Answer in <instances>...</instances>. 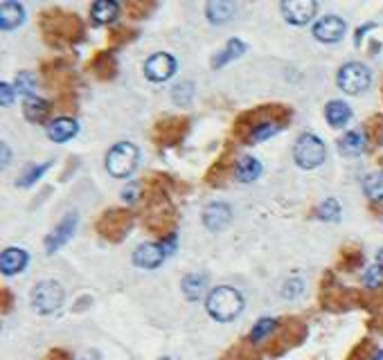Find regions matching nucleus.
<instances>
[{"label":"nucleus","mask_w":383,"mask_h":360,"mask_svg":"<svg viewBox=\"0 0 383 360\" xmlns=\"http://www.w3.org/2000/svg\"><path fill=\"white\" fill-rule=\"evenodd\" d=\"M325 117H327V122L334 126V129H341V126H345L350 122L352 111L345 102H330L325 108Z\"/></svg>","instance_id":"2eb2a0df"},{"label":"nucleus","mask_w":383,"mask_h":360,"mask_svg":"<svg viewBox=\"0 0 383 360\" xmlns=\"http://www.w3.org/2000/svg\"><path fill=\"white\" fill-rule=\"evenodd\" d=\"M381 279H383V273H381V268L379 266H372L368 273H366V286H370V288H377V286H381Z\"/></svg>","instance_id":"c85d7f7f"},{"label":"nucleus","mask_w":383,"mask_h":360,"mask_svg":"<svg viewBox=\"0 0 383 360\" xmlns=\"http://www.w3.org/2000/svg\"><path fill=\"white\" fill-rule=\"evenodd\" d=\"M370 70L363 66V63H345V66L339 70V77H336V81H339V88L343 90V93L348 95H359L363 93L368 86H370Z\"/></svg>","instance_id":"20e7f679"},{"label":"nucleus","mask_w":383,"mask_h":360,"mask_svg":"<svg viewBox=\"0 0 383 360\" xmlns=\"http://www.w3.org/2000/svg\"><path fill=\"white\" fill-rule=\"evenodd\" d=\"M244 52H246V45H244L241 41H237V39L228 41L225 50H223V52L219 54V57L212 61V66H214V68H221V66H225L228 61H232V59H237V57H241Z\"/></svg>","instance_id":"aec40b11"},{"label":"nucleus","mask_w":383,"mask_h":360,"mask_svg":"<svg viewBox=\"0 0 383 360\" xmlns=\"http://www.w3.org/2000/svg\"><path fill=\"white\" fill-rule=\"evenodd\" d=\"M117 9H120L117 3H111V0H97V3H93L90 12H93V21L97 25H106L117 16Z\"/></svg>","instance_id":"f3484780"},{"label":"nucleus","mask_w":383,"mask_h":360,"mask_svg":"<svg viewBox=\"0 0 383 360\" xmlns=\"http://www.w3.org/2000/svg\"><path fill=\"white\" fill-rule=\"evenodd\" d=\"M363 189L370 201H383V171H377V174H370L363 183Z\"/></svg>","instance_id":"5701e85b"},{"label":"nucleus","mask_w":383,"mask_h":360,"mask_svg":"<svg viewBox=\"0 0 383 360\" xmlns=\"http://www.w3.org/2000/svg\"><path fill=\"white\" fill-rule=\"evenodd\" d=\"M345 30L348 25L341 16H325L314 25V36L323 43H339L345 36Z\"/></svg>","instance_id":"6e6552de"},{"label":"nucleus","mask_w":383,"mask_h":360,"mask_svg":"<svg viewBox=\"0 0 383 360\" xmlns=\"http://www.w3.org/2000/svg\"><path fill=\"white\" fill-rule=\"evenodd\" d=\"M232 3H207V18L210 23H225L232 16Z\"/></svg>","instance_id":"4be33fe9"},{"label":"nucleus","mask_w":383,"mask_h":360,"mask_svg":"<svg viewBox=\"0 0 383 360\" xmlns=\"http://www.w3.org/2000/svg\"><path fill=\"white\" fill-rule=\"evenodd\" d=\"M305 291V286H303V282H300V279H291V282H287L284 284V297H298L300 293Z\"/></svg>","instance_id":"c756f323"},{"label":"nucleus","mask_w":383,"mask_h":360,"mask_svg":"<svg viewBox=\"0 0 383 360\" xmlns=\"http://www.w3.org/2000/svg\"><path fill=\"white\" fill-rule=\"evenodd\" d=\"M162 360H171V358H162Z\"/></svg>","instance_id":"72a5a7b5"},{"label":"nucleus","mask_w":383,"mask_h":360,"mask_svg":"<svg viewBox=\"0 0 383 360\" xmlns=\"http://www.w3.org/2000/svg\"><path fill=\"white\" fill-rule=\"evenodd\" d=\"M370 360H383V349H381V351H377V354H375V356H372Z\"/></svg>","instance_id":"2f4dec72"},{"label":"nucleus","mask_w":383,"mask_h":360,"mask_svg":"<svg viewBox=\"0 0 383 360\" xmlns=\"http://www.w3.org/2000/svg\"><path fill=\"white\" fill-rule=\"evenodd\" d=\"M282 16L291 25H305L314 18V12L318 9V3L314 0H291V3H282Z\"/></svg>","instance_id":"423d86ee"},{"label":"nucleus","mask_w":383,"mask_h":360,"mask_svg":"<svg viewBox=\"0 0 383 360\" xmlns=\"http://www.w3.org/2000/svg\"><path fill=\"white\" fill-rule=\"evenodd\" d=\"M174 72H176V61L171 54H165V52L153 54V57L144 63V75L151 81H167Z\"/></svg>","instance_id":"0eeeda50"},{"label":"nucleus","mask_w":383,"mask_h":360,"mask_svg":"<svg viewBox=\"0 0 383 360\" xmlns=\"http://www.w3.org/2000/svg\"><path fill=\"white\" fill-rule=\"evenodd\" d=\"M207 313L219 322H232L244 311V297L237 288L219 286L207 295Z\"/></svg>","instance_id":"f257e3e1"},{"label":"nucleus","mask_w":383,"mask_h":360,"mask_svg":"<svg viewBox=\"0 0 383 360\" xmlns=\"http://www.w3.org/2000/svg\"><path fill=\"white\" fill-rule=\"evenodd\" d=\"M48 138L52 142H68L70 138H75L77 131H79V126L75 120H70V117H59V120H54L48 124Z\"/></svg>","instance_id":"f8f14e48"},{"label":"nucleus","mask_w":383,"mask_h":360,"mask_svg":"<svg viewBox=\"0 0 383 360\" xmlns=\"http://www.w3.org/2000/svg\"><path fill=\"white\" fill-rule=\"evenodd\" d=\"M205 291V277H201V275H187L183 279V293L187 300L192 302H196L201 295H203Z\"/></svg>","instance_id":"412c9836"},{"label":"nucleus","mask_w":383,"mask_h":360,"mask_svg":"<svg viewBox=\"0 0 383 360\" xmlns=\"http://www.w3.org/2000/svg\"><path fill=\"white\" fill-rule=\"evenodd\" d=\"M32 304L39 313H52L63 304V288L57 282H41L32 291Z\"/></svg>","instance_id":"39448f33"},{"label":"nucleus","mask_w":383,"mask_h":360,"mask_svg":"<svg viewBox=\"0 0 383 360\" xmlns=\"http://www.w3.org/2000/svg\"><path fill=\"white\" fill-rule=\"evenodd\" d=\"M48 167H50V162H45V165H41V167H32L21 180H18V185H21V187H30L32 183H36V178L43 176V171L48 169Z\"/></svg>","instance_id":"cd10ccee"},{"label":"nucleus","mask_w":383,"mask_h":360,"mask_svg":"<svg viewBox=\"0 0 383 360\" xmlns=\"http://www.w3.org/2000/svg\"><path fill=\"white\" fill-rule=\"evenodd\" d=\"M0 99H3V106H12V102H14V86H9V84L0 86Z\"/></svg>","instance_id":"7c9ffc66"},{"label":"nucleus","mask_w":383,"mask_h":360,"mask_svg":"<svg viewBox=\"0 0 383 360\" xmlns=\"http://www.w3.org/2000/svg\"><path fill=\"white\" fill-rule=\"evenodd\" d=\"M16 90L18 93L32 95V90H34V75L32 72H21V75L16 77Z\"/></svg>","instance_id":"bb28decb"},{"label":"nucleus","mask_w":383,"mask_h":360,"mask_svg":"<svg viewBox=\"0 0 383 360\" xmlns=\"http://www.w3.org/2000/svg\"><path fill=\"white\" fill-rule=\"evenodd\" d=\"M138 147L131 142H117L115 147L106 153V171L115 178H129L135 167H138Z\"/></svg>","instance_id":"f03ea898"},{"label":"nucleus","mask_w":383,"mask_h":360,"mask_svg":"<svg viewBox=\"0 0 383 360\" xmlns=\"http://www.w3.org/2000/svg\"><path fill=\"white\" fill-rule=\"evenodd\" d=\"M379 268H381V273H383V252L379 255Z\"/></svg>","instance_id":"473e14b6"},{"label":"nucleus","mask_w":383,"mask_h":360,"mask_svg":"<svg viewBox=\"0 0 383 360\" xmlns=\"http://www.w3.org/2000/svg\"><path fill=\"white\" fill-rule=\"evenodd\" d=\"M275 320L273 318H262L259 322H255V327H253V331H250V340L253 342H259V340H264L266 336H271L273 331H275Z\"/></svg>","instance_id":"b1692460"},{"label":"nucleus","mask_w":383,"mask_h":360,"mask_svg":"<svg viewBox=\"0 0 383 360\" xmlns=\"http://www.w3.org/2000/svg\"><path fill=\"white\" fill-rule=\"evenodd\" d=\"M325 158H327V147L318 135H312V133L300 135L293 147V160L298 162V167L316 169L323 165Z\"/></svg>","instance_id":"7ed1b4c3"},{"label":"nucleus","mask_w":383,"mask_h":360,"mask_svg":"<svg viewBox=\"0 0 383 360\" xmlns=\"http://www.w3.org/2000/svg\"><path fill=\"white\" fill-rule=\"evenodd\" d=\"M21 23H23V7L18 3H3V7H0V27L9 32L16 30Z\"/></svg>","instance_id":"4468645a"},{"label":"nucleus","mask_w":383,"mask_h":360,"mask_svg":"<svg viewBox=\"0 0 383 360\" xmlns=\"http://www.w3.org/2000/svg\"><path fill=\"white\" fill-rule=\"evenodd\" d=\"M48 102L45 99H39V97H27V102L23 106V111H25V117L30 122H41L45 113H48Z\"/></svg>","instance_id":"6ab92c4d"},{"label":"nucleus","mask_w":383,"mask_h":360,"mask_svg":"<svg viewBox=\"0 0 383 360\" xmlns=\"http://www.w3.org/2000/svg\"><path fill=\"white\" fill-rule=\"evenodd\" d=\"M230 219H232V212H230V207H228L225 203H212V205H207L205 212H203L205 228L212 230V232L223 230L225 225L230 223Z\"/></svg>","instance_id":"9b49d317"},{"label":"nucleus","mask_w":383,"mask_h":360,"mask_svg":"<svg viewBox=\"0 0 383 360\" xmlns=\"http://www.w3.org/2000/svg\"><path fill=\"white\" fill-rule=\"evenodd\" d=\"M27 264V252L21 248H7L0 257V268H3L5 275H16L21 273Z\"/></svg>","instance_id":"ddd939ff"},{"label":"nucleus","mask_w":383,"mask_h":360,"mask_svg":"<svg viewBox=\"0 0 383 360\" xmlns=\"http://www.w3.org/2000/svg\"><path fill=\"white\" fill-rule=\"evenodd\" d=\"M75 228H77V216L75 214H68L66 219H63L57 228H54V232L50 234L48 239H45V250L48 252H54L59 250L63 243H66L72 234H75Z\"/></svg>","instance_id":"9d476101"},{"label":"nucleus","mask_w":383,"mask_h":360,"mask_svg":"<svg viewBox=\"0 0 383 360\" xmlns=\"http://www.w3.org/2000/svg\"><path fill=\"white\" fill-rule=\"evenodd\" d=\"M339 214H341V205L336 203L334 198H327V201L316 210V216L321 221H336L339 219Z\"/></svg>","instance_id":"393cba45"},{"label":"nucleus","mask_w":383,"mask_h":360,"mask_svg":"<svg viewBox=\"0 0 383 360\" xmlns=\"http://www.w3.org/2000/svg\"><path fill=\"white\" fill-rule=\"evenodd\" d=\"M280 131V126H275L273 122H264V124H257L255 126V131L250 133V144H255V142H262V140H266V138H271V135H275Z\"/></svg>","instance_id":"a878e982"},{"label":"nucleus","mask_w":383,"mask_h":360,"mask_svg":"<svg viewBox=\"0 0 383 360\" xmlns=\"http://www.w3.org/2000/svg\"><path fill=\"white\" fill-rule=\"evenodd\" d=\"M339 149L343 156H359V153H363V149H366V138H363L361 131H350V133H345Z\"/></svg>","instance_id":"a211bd4d"},{"label":"nucleus","mask_w":383,"mask_h":360,"mask_svg":"<svg viewBox=\"0 0 383 360\" xmlns=\"http://www.w3.org/2000/svg\"><path fill=\"white\" fill-rule=\"evenodd\" d=\"M167 255H169V252L165 250L162 243H144V246H140L138 250L133 252V264L138 268L151 270V268L160 266Z\"/></svg>","instance_id":"1a4fd4ad"},{"label":"nucleus","mask_w":383,"mask_h":360,"mask_svg":"<svg viewBox=\"0 0 383 360\" xmlns=\"http://www.w3.org/2000/svg\"><path fill=\"white\" fill-rule=\"evenodd\" d=\"M235 174H237V178L241 180V183H253V180L259 178V174H262L259 160H255V158H250V156L241 158L239 162H237Z\"/></svg>","instance_id":"dca6fc26"}]
</instances>
